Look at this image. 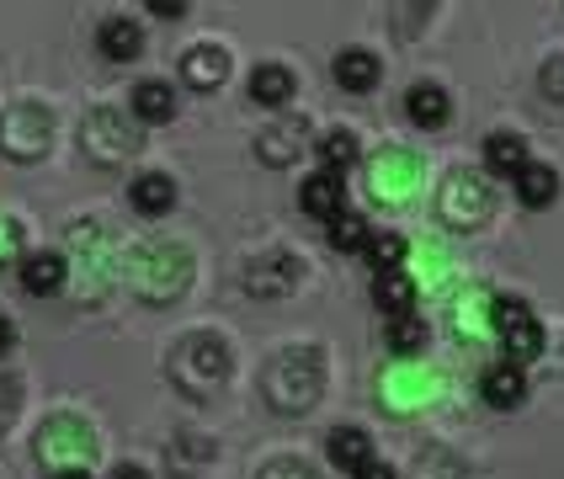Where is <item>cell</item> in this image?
Listing matches in <instances>:
<instances>
[{
	"label": "cell",
	"mask_w": 564,
	"mask_h": 479,
	"mask_svg": "<svg viewBox=\"0 0 564 479\" xmlns=\"http://www.w3.org/2000/svg\"><path fill=\"white\" fill-rule=\"evenodd\" d=\"M495 331H500V346H506V363H517V368L538 363L543 325H538V314L522 299H495Z\"/></svg>",
	"instance_id": "1"
},
{
	"label": "cell",
	"mask_w": 564,
	"mask_h": 479,
	"mask_svg": "<svg viewBox=\"0 0 564 479\" xmlns=\"http://www.w3.org/2000/svg\"><path fill=\"white\" fill-rule=\"evenodd\" d=\"M298 203H304V213L309 219H336V213H347V187H341V176L330 171H315L304 187H298Z\"/></svg>",
	"instance_id": "2"
},
{
	"label": "cell",
	"mask_w": 564,
	"mask_h": 479,
	"mask_svg": "<svg viewBox=\"0 0 564 479\" xmlns=\"http://www.w3.org/2000/svg\"><path fill=\"white\" fill-rule=\"evenodd\" d=\"M65 277H70V267H65V256H59V250H33V256H22V288L37 293V299L59 293V288H65Z\"/></svg>",
	"instance_id": "3"
},
{
	"label": "cell",
	"mask_w": 564,
	"mask_h": 479,
	"mask_svg": "<svg viewBox=\"0 0 564 479\" xmlns=\"http://www.w3.org/2000/svg\"><path fill=\"white\" fill-rule=\"evenodd\" d=\"M224 75H229V54H224V48H213V43L181 54V80H187V86H198V91L224 86Z\"/></svg>",
	"instance_id": "4"
},
{
	"label": "cell",
	"mask_w": 564,
	"mask_h": 479,
	"mask_svg": "<svg viewBox=\"0 0 564 479\" xmlns=\"http://www.w3.org/2000/svg\"><path fill=\"white\" fill-rule=\"evenodd\" d=\"M480 389H485V400H490L495 411H517V405L528 400V378H522V368H517V363H500V368H490Z\"/></svg>",
	"instance_id": "5"
},
{
	"label": "cell",
	"mask_w": 564,
	"mask_h": 479,
	"mask_svg": "<svg viewBox=\"0 0 564 479\" xmlns=\"http://www.w3.org/2000/svg\"><path fill=\"white\" fill-rule=\"evenodd\" d=\"M128 198H134L139 213L160 219V213H171V203H177V181H171V176H160V171H144V176H134Z\"/></svg>",
	"instance_id": "6"
},
{
	"label": "cell",
	"mask_w": 564,
	"mask_h": 479,
	"mask_svg": "<svg viewBox=\"0 0 564 479\" xmlns=\"http://www.w3.org/2000/svg\"><path fill=\"white\" fill-rule=\"evenodd\" d=\"M405 112L421 123V129H442L448 123V112H453V97L442 91V86H431V80H421V86H410V97H405Z\"/></svg>",
	"instance_id": "7"
},
{
	"label": "cell",
	"mask_w": 564,
	"mask_h": 479,
	"mask_svg": "<svg viewBox=\"0 0 564 479\" xmlns=\"http://www.w3.org/2000/svg\"><path fill=\"white\" fill-rule=\"evenodd\" d=\"M485 166H490V176H511V181H517V176L532 166L528 144L517 134H490L485 138Z\"/></svg>",
	"instance_id": "8"
},
{
	"label": "cell",
	"mask_w": 564,
	"mask_h": 479,
	"mask_svg": "<svg viewBox=\"0 0 564 479\" xmlns=\"http://www.w3.org/2000/svg\"><path fill=\"white\" fill-rule=\"evenodd\" d=\"M379 54H368V48H341L336 54V80L347 86V91H373L379 86Z\"/></svg>",
	"instance_id": "9"
},
{
	"label": "cell",
	"mask_w": 564,
	"mask_h": 479,
	"mask_svg": "<svg viewBox=\"0 0 564 479\" xmlns=\"http://www.w3.org/2000/svg\"><path fill=\"white\" fill-rule=\"evenodd\" d=\"M134 112H139L144 123H171V118H177L171 80H139V86H134Z\"/></svg>",
	"instance_id": "10"
},
{
	"label": "cell",
	"mask_w": 564,
	"mask_h": 479,
	"mask_svg": "<svg viewBox=\"0 0 564 479\" xmlns=\"http://www.w3.org/2000/svg\"><path fill=\"white\" fill-rule=\"evenodd\" d=\"M293 91H298V80H293V69H282V65H261L250 75V97L261 107H287Z\"/></svg>",
	"instance_id": "11"
},
{
	"label": "cell",
	"mask_w": 564,
	"mask_h": 479,
	"mask_svg": "<svg viewBox=\"0 0 564 479\" xmlns=\"http://www.w3.org/2000/svg\"><path fill=\"white\" fill-rule=\"evenodd\" d=\"M373 299H379V309H384L388 320H394V314H410V309H416V282H410L405 267H399V272H379Z\"/></svg>",
	"instance_id": "12"
},
{
	"label": "cell",
	"mask_w": 564,
	"mask_h": 479,
	"mask_svg": "<svg viewBox=\"0 0 564 479\" xmlns=\"http://www.w3.org/2000/svg\"><path fill=\"white\" fill-rule=\"evenodd\" d=\"M330 458L341 464V469H362V464H373V437L368 432H357V426H336L330 432Z\"/></svg>",
	"instance_id": "13"
},
{
	"label": "cell",
	"mask_w": 564,
	"mask_h": 479,
	"mask_svg": "<svg viewBox=\"0 0 564 479\" xmlns=\"http://www.w3.org/2000/svg\"><path fill=\"white\" fill-rule=\"evenodd\" d=\"M384 342H388V357H416V352L426 346L421 314H416V309H410V314H394L388 331H384Z\"/></svg>",
	"instance_id": "14"
},
{
	"label": "cell",
	"mask_w": 564,
	"mask_h": 479,
	"mask_svg": "<svg viewBox=\"0 0 564 479\" xmlns=\"http://www.w3.org/2000/svg\"><path fill=\"white\" fill-rule=\"evenodd\" d=\"M139 48H144V37H139V27H134L128 16H112V22L102 27V54L106 59L128 65V59H139Z\"/></svg>",
	"instance_id": "15"
},
{
	"label": "cell",
	"mask_w": 564,
	"mask_h": 479,
	"mask_svg": "<svg viewBox=\"0 0 564 479\" xmlns=\"http://www.w3.org/2000/svg\"><path fill=\"white\" fill-rule=\"evenodd\" d=\"M517 198H522V208H549L560 198V176L549 171V166H528V171L517 176Z\"/></svg>",
	"instance_id": "16"
},
{
	"label": "cell",
	"mask_w": 564,
	"mask_h": 479,
	"mask_svg": "<svg viewBox=\"0 0 564 479\" xmlns=\"http://www.w3.org/2000/svg\"><path fill=\"white\" fill-rule=\"evenodd\" d=\"M347 166H357V138L347 134V129H336V134L319 138V171L341 176Z\"/></svg>",
	"instance_id": "17"
},
{
	"label": "cell",
	"mask_w": 564,
	"mask_h": 479,
	"mask_svg": "<svg viewBox=\"0 0 564 479\" xmlns=\"http://www.w3.org/2000/svg\"><path fill=\"white\" fill-rule=\"evenodd\" d=\"M368 239H373V230H368V219H362V213L347 208V213H336V219H330V245H336V250H368Z\"/></svg>",
	"instance_id": "18"
},
{
	"label": "cell",
	"mask_w": 564,
	"mask_h": 479,
	"mask_svg": "<svg viewBox=\"0 0 564 479\" xmlns=\"http://www.w3.org/2000/svg\"><path fill=\"white\" fill-rule=\"evenodd\" d=\"M362 256H368V267H373V272H399V267H405V256H410V245H405L399 235H373Z\"/></svg>",
	"instance_id": "19"
},
{
	"label": "cell",
	"mask_w": 564,
	"mask_h": 479,
	"mask_svg": "<svg viewBox=\"0 0 564 479\" xmlns=\"http://www.w3.org/2000/svg\"><path fill=\"white\" fill-rule=\"evenodd\" d=\"M357 479H394V469H388V464H379V458H373V464H362V469H357Z\"/></svg>",
	"instance_id": "20"
},
{
	"label": "cell",
	"mask_w": 564,
	"mask_h": 479,
	"mask_svg": "<svg viewBox=\"0 0 564 479\" xmlns=\"http://www.w3.org/2000/svg\"><path fill=\"white\" fill-rule=\"evenodd\" d=\"M149 11H160V16H181V11H187V5H181V0H155V5H149Z\"/></svg>",
	"instance_id": "21"
},
{
	"label": "cell",
	"mask_w": 564,
	"mask_h": 479,
	"mask_svg": "<svg viewBox=\"0 0 564 479\" xmlns=\"http://www.w3.org/2000/svg\"><path fill=\"white\" fill-rule=\"evenodd\" d=\"M112 479H149V475H144L139 464H123V469H112Z\"/></svg>",
	"instance_id": "22"
},
{
	"label": "cell",
	"mask_w": 564,
	"mask_h": 479,
	"mask_svg": "<svg viewBox=\"0 0 564 479\" xmlns=\"http://www.w3.org/2000/svg\"><path fill=\"white\" fill-rule=\"evenodd\" d=\"M0 352H11V320H0Z\"/></svg>",
	"instance_id": "23"
},
{
	"label": "cell",
	"mask_w": 564,
	"mask_h": 479,
	"mask_svg": "<svg viewBox=\"0 0 564 479\" xmlns=\"http://www.w3.org/2000/svg\"><path fill=\"white\" fill-rule=\"evenodd\" d=\"M54 479H91V475H86V469H59Z\"/></svg>",
	"instance_id": "24"
}]
</instances>
